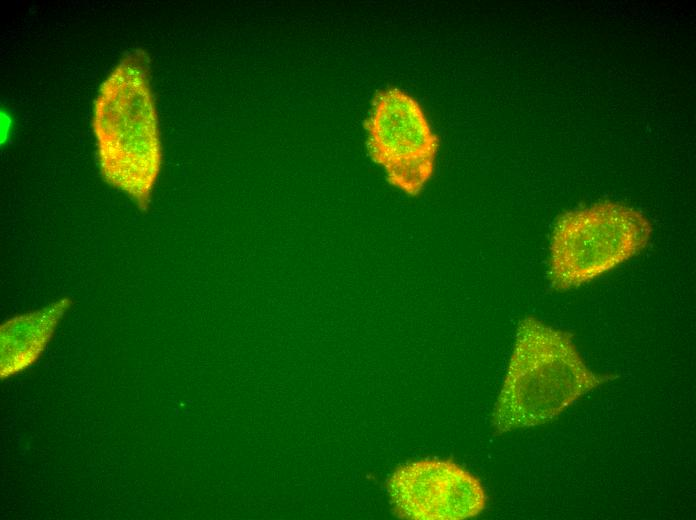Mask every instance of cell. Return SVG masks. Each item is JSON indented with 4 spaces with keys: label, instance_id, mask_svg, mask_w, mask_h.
Here are the masks:
<instances>
[{
    "label": "cell",
    "instance_id": "1",
    "mask_svg": "<svg viewBox=\"0 0 696 520\" xmlns=\"http://www.w3.org/2000/svg\"><path fill=\"white\" fill-rule=\"evenodd\" d=\"M92 127L102 178L146 211L162 166V145L144 50L124 55L103 81Z\"/></svg>",
    "mask_w": 696,
    "mask_h": 520
},
{
    "label": "cell",
    "instance_id": "2",
    "mask_svg": "<svg viewBox=\"0 0 696 520\" xmlns=\"http://www.w3.org/2000/svg\"><path fill=\"white\" fill-rule=\"evenodd\" d=\"M608 379L586 365L570 333L527 316L517 327L493 426L505 433L543 425Z\"/></svg>",
    "mask_w": 696,
    "mask_h": 520
},
{
    "label": "cell",
    "instance_id": "3",
    "mask_svg": "<svg viewBox=\"0 0 696 520\" xmlns=\"http://www.w3.org/2000/svg\"><path fill=\"white\" fill-rule=\"evenodd\" d=\"M651 234L649 220L621 203L606 201L568 212L552 233V286L568 290L595 279L640 253Z\"/></svg>",
    "mask_w": 696,
    "mask_h": 520
},
{
    "label": "cell",
    "instance_id": "4",
    "mask_svg": "<svg viewBox=\"0 0 696 520\" xmlns=\"http://www.w3.org/2000/svg\"><path fill=\"white\" fill-rule=\"evenodd\" d=\"M364 127L369 156L388 182L419 195L434 173L440 140L417 100L398 88L379 91Z\"/></svg>",
    "mask_w": 696,
    "mask_h": 520
},
{
    "label": "cell",
    "instance_id": "5",
    "mask_svg": "<svg viewBox=\"0 0 696 520\" xmlns=\"http://www.w3.org/2000/svg\"><path fill=\"white\" fill-rule=\"evenodd\" d=\"M396 515L410 520H463L487 503L481 482L450 460L425 459L397 467L387 481Z\"/></svg>",
    "mask_w": 696,
    "mask_h": 520
},
{
    "label": "cell",
    "instance_id": "6",
    "mask_svg": "<svg viewBox=\"0 0 696 520\" xmlns=\"http://www.w3.org/2000/svg\"><path fill=\"white\" fill-rule=\"evenodd\" d=\"M72 301L64 297L37 310L14 316L1 325V378L32 366L50 342Z\"/></svg>",
    "mask_w": 696,
    "mask_h": 520
},
{
    "label": "cell",
    "instance_id": "7",
    "mask_svg": "<svg viewBox=\"0 0 696 520\" xmlns=\"http://www.w3.org/2000/svg\"><path fill=\"white\" fill-rule=\"evenodd\" d=\"M10 124H11L10 115L6 111L3 112V110H2L1 111V142H2V144H3V142H5L7 140Z\"/></svg>",
    "mask_w": 696,
    "mask_h": 520
}]
</instances>
